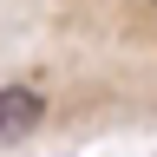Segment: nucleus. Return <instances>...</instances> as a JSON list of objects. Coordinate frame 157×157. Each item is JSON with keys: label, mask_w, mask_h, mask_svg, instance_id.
<instances>
[{"label": "nucleus", "mask_w": 157, "mask_h": 157, "mask_svg": "<svg viewBox=\"0 0 157 157\" xmlns=\"http://www.w3.org/2000/svg\"><path fill=\"white\" fill-rule=\"evenodd\" d=\"M46 124V98L33 85H0V144H13V137H26Z\"/></svg>", "instance_id": "f257e3e1"}]
</instances>
